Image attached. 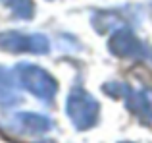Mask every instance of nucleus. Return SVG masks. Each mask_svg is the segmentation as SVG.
Here are the masks:
<instances>
[{"label": "nucleus", "mask_w": 152, "mask_h": 143, "mask_svg": "<svg viewBox=\"0 0 152 143\" xmlns=\"http://www.w3.org/2000/svg\"><path fill=\"white\" fill-rule=\"evenodd\" d=\"M6 8H10L12 14L19 19H31L35 14V6L31 0H0Z\"/></svg>", "instance_id": "obj_7"}, {"label": "nucleus", "mask_w": 152, "mask_h": 143, "mask_svg": "<svg viewBox=\"0 0 152 143\" xmlns=\"http://www.w3.org/2000/svg\"><path fill=\"white\" fill-rule=\"evenodd\" d=\"M14 128L21 133H29V136H41L46 133L48 130H52V120L42 114H35V112H19L14 116L12 120Z\"/></svg>", "instance_id": "obj_6"}, {"label": "nucleus", "mask_w": 152, "mask_h": 143, "mask_svg": "<svg viewBox=\"0 0 152 143\" xmlns=\"http://www.w3.org/2000/svg\"><path fill=\"white\" fill-rule=\"evenodd\" d=\"M0 83L2 85H10L12 83V74L8 70H4L2 66H0Z\"/></svg>", "instance_id": "obj_9"}, {"label": "nucleus", "mask_w": 152, "mask_h": 143, "mask_svg": "<svg viewBox=\"0 0 152 143\" xmlns=\"http://www.w3.org/2000/svg\"><path fill=\"white\" fill-rule=\"evenodd\" d=\"M127 108L142 122L150 124L152 122V89H131L125 95Z\"/></svg>", "instance_id": "obj_5"}, {"label": "nucleus", "mask_w": 152, "mask_h": 143, "mask_svg": "<svg viewBox=\"0 0 152 143\" xmlns=\"http://www.w3.org/2000/svg\"><path fill=\"white\" fill-rule=\"evenodd\" d=\"M150 56H152V54H150Z\"/></svg>", "instance_id": "obj_12"}, {"label": "nucleus", "mask_w": 152, "mask_h": 143, "mask_svg": "<svg viewBox=\"0 0 152 143\" xmlns=\"http://www.w3.org/2000/svg\"><path fill=\"white\" fill-rule=\"evenodd\" d=\"M18 81L21 83L23 89H27L29 93H33L37 99H41L42 102H52L58 93V83L52 77L46 70L39 68L35 64H27V62H21V64L15 66L14 70Z\"/></svg>", "instance_id": "obj_1"}, {"label": "nucleus", "mask_w": 152, "mask_h": 143, "mask_svg": "<svg viewBox=\"0 0 152 143\" xmlns=\"http://www.w3.org/2000/svg\"><path fill=\"white\" fill-rule=\"evenodd\" d=\"M39 143H54L52 139H42V141H39Z\"/></svg>", "instance_id": "obj_10"}, {"label": "nucleus", "mask_w": 152, "mask_h": 143, "mask_svg": "<svg viewBox=\"0 0 152 143\" xmlns=\"http://www.w3.org/2000/svg\"><path fill=\"white\" fill-rule=\"evenodd\" d=\"M67 116H69L71 124L77 130H89L98 122V114H100V105L91 93H87L81 87H73L67 95Z\"/></svg>", "instance_id": "obj_2"}, {"label": "nucleus", "mask_w": 152, "mask_h": 143, "mask_svg": "<svg viewBox=\"0 0 152 143\" xmlns=\"http://www.w3.org/2000/svg\"><path fill=\"white\" fill-rule=\"evenodd\" d=\"M102 91L108 93L110 97H114V99H125L127 91H129V85L123 83V81H110V83H106V85H102Z\"/></svg>", "instance_id": "obj_8"}, {"label": "nucleus", "mask_w": 152, "mask_h": 143, "mask_svg": "<svg viewBox=\"0 0 152 143\" xmlns=\"http://www.w3.org/2000/svg\"><path fill=\"white\" fill-rule=\"evenodd\" d=\"M0 50L46 54L50 50V43L42 33L25 35V33H19V31H2L0 33Z\"/></svg>", "instance_id": "obj_3"}, {"label": "nucleus", "mask_w": 152, "mask_h": 143, "mask_svg": "<svg viewBox=\"0 0 152 143\" xmlns=\"http://www.w3.org/2000/svg\"><path fill=\"white\" fill-rule=\"evenodd\" d=\"M121 143H131V141H121Z\"/></svg>", "instance_id": "obj_11"}, {"label": "nucleus", "mask_w": 152, "mask_h": 143, "mask_svg": "<svg viewBox=\"0 0 152 143\" xmlns=\"http://www.w3.org/2000/svg\"><path fill=\"white\" fill-rule=\"evenodd\" d=\"M108 49L114 56L131 58V60H141L146 54L145 45L135 37V33L129 27H118L108 41Z\"/></svg>", "instance_id": "obj_4"}]
</instances>
